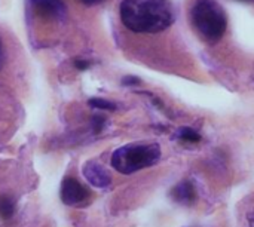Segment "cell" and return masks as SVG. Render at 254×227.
<instances>
[{"label":"cell","mask_w":254,"mask_h":227,"mask_svg":"<svg viewBox=\"0 0 254 227\" xmlns=\"http://www.w3.org/2000/svg\"><path fill=\"white\" fill-rule=\"evenodd\" d=\"M176 12L171 0H122L119 21L134 34H155L174 24Z\"/></svg>","instance_id":"6da1fadb"},{"label":"cell","mask_w":254,"mask_h":227,"mask_svg":"<svg viewBox=\"0 0 254 227\" xmlns=\"http://www.w3.org/2000/svg\"><path fill=\"white\" fill-rule=\"evenodd\" d=\"M28 76L24 48L15 34L0 24V82L10 88H24Z\"/></svg>","instance_id":"7a4b0ae2"},{"label":"cell","mask_w":254,"mask_h":227,"mask_svg":"<svg viewBox=\"0 0 254 227\" xmlns=\"http://www.w3.org/2000/svg\"><path fill=\"white\" fill-rule=\"evenodd\" d=\"M189 18L196 33L208 43L219 42L228 30V15L216 0H195Z\"/></svg>","instance_id":"3957f363"},{"label":"cell","mask_w":254,"mask_h":227,"mask_svg":"<svg viewBox=\"0 0 254 227\" xmlns=\"http://www.w3.org/2000/svg\"><path fill=\"white\" fill-rule=\"evenodd\" d=\"M161 159V147L156 143H137L122 146L112 155V167L121 174L129 175L153 167Z\"/></svg>","instance_id":"277c9868"},{"label":"cell","mask_w":254,"mask_h":227,"mask_svg":"<svg viewBox=\"0 0 254 227\" xmlns=\"http://www.w3.org/2000/svg\"><path fill=\"white\" fill-rule=\"evenodd\" d=\"M30 16L36 25H52L61 27L68 16L67 3L64 0H28Z\"/></svg>","instance_id":"5b68a950"},{"label":"cell","mask_w":254,"mask_h":227,"mask_svg":"<svg viewBox=\"0 0 254 227\" xmlns=\"http://www.w3.org/2000/svg\"><path fill=\"white\" fill-rule=\"evenodd\" d=\"M19 112L21 106L13 91H10V86L0 82V129H4L3 126H12Z\"/></svg>","instance_id":"8992f818"},{"label":"cell","mask_w":254,"mask_h":227,"mask_svg":"<svg viewBox=\"0 0 254 227\" xmlns=\"http://www.w3.org/2000/svg\"><path fill=\"white\" fill-rule=\"evenodd\" d=\"M60 196H61V201L65 205L76 207V205H82V204H85L88 201L89 190L85 186H82L76 178L67 177V178L63 180Z\"/></svg>","instance_id":"52a82bcc"},{"label":"cell","mask_w":254,"mask_h":227,"mask_svg":"<svg viewBox=\"0 0 254 227\" xmlns=\"http://www.w3.org/2000/svg\"><path fill=\"white\" fill-rule=\"evenodd\" d=\"M83 177L86 181L98 189H106L112 184V175L110 172L97 161H88L82 168Z\"/></svg>","instance_id":"ba28073f"},{"label":"cell","mask_w":254,"mask_h":227,"mask_svg":"<svg viewBox=\"0 0 254 227\" xmlns=\"http://www.w3.org/2000/svg\"><path fill=\"white\" fill-rule=\"evenodd\" d=\"M173 198L179 202V204H183V205H190L195 202V198H196V193H195V187L192 183L189 181H182L179 183L173 192H171Z\"/></svg>","instance_id":"9c48e42d"},{"label":"cell","mask_w":254,"mask_h":227,"mask_svg":"<svg viewBox=\"0 0 254 227\" xmlns=\"http://www.w3.org/2000/svg\"><path fill=\"white\" fill-rule=\"evenodd\" d=\"M15 213V204L9 198H0V217L10 219Z\"/></svg>","instance_id":"30bf717a"},{"label":"cell","mask_w":254,"mask_h":227,"mask_svg":"<svg viewBox=\"0 0 254 227\" xmlns=\"http://www.w3.org/2000/svg\"><path fill=\"white\" fill-rule=\"evenodd\" d=\"M89 106L97 109V110H106V112H115L116 110V104L109 101V100H104V98H91Z\"/></svg>","instance_id":"8fae6325"},{"label":"cell","mask_w":254,"mask_h":227,"mask_svg":"<svg viewBox=\"0 0 254 227\" xmlns=\"http://www.w3.org/2000/svg\"><path fill=\"white\" fill-rule=\"evenodd\" d=\"M177 135H179V138L186 140V141H190V143H198V141L201 140V135H199L195 129L188 128V126L180 128L179 132H177Z\"/></svg>","instance_id":"7c38bea8"},{"label":"cell","mask_w":254,"mask_h":227,"mask_svg":"<svg viewBox=\"0 0 254 227\" xmlns=\"http://www.w3.org/2000/svg\"><path fill=\"white\" fill-rule=\"evenodd\" d=\"M92 122H94V131H95V132H100V131L103 129V126H104V117L95 116Z\"/></svg>","instance_id":"4fadbf2b"},{"label":"cell","mask_w":254,"mask_h":227,"mask_svg":"<svg viewBox=\"0 0 254 227\" xmlns=\"http://www.w3.org/2000/svg\"><path fill=\"white\" fill-rule=\"evenodd\" d=\"M79 4H82V6H86V7H92V6H97V4H100V3H103L104 0H76Z\"/></svg>","instance_id":"5bb4252c"},{"label":"cell","mask_w":254,"mask_h":227,"mask_svg":"<svg viewBox=\"0 0 254 227\" xmlns=\"http://www.w3.org/2000/svg\"><path fill=\"white\" fill-rule=\"evenodd\" d=\"M122 83H124V85H138L140 80L135 79V77H125V79L122 80Z\"/></svg>","instance_id":"9a60e30c"},{"label":"cell","mask_w":254,"mask_h":227,"mask_svg":"<svg viewBox=\"0 0 254 227\" xmlns=\"http://www.w3.org/2000/svg\"><path fill=\"white\" fill-rule=\"evenodd\" d=\"M88 65H89V64H88L86 61H80V59H79V61H76V67H77V68L85 70V68H88Z\"/></svg>","instance_id":"2e32d148"},{"label":"cell","mask_w":254,"mask_h":227,"mask_svg":"<svg viewBox=\"0 0 254 227\" xmlns=\"http://www.w3.org/2000/svg\"><path fill=\"white\" fill-rule=\"evenodd\" d=\"M247 219H249V223H250V227H254V208H253V210H250V213H249Z\"/></svg>","instance_id":"e0dca14e"},{"label":"cell","mask_w":254,"mask_h":227,"mask_svg":"<svg viewBox=\"0 0 254 227\" xmlns=\"http://www.w3.org/2000/svg\"><path fill=\"white\" fill-rule=\"evenodd\" d=\"M241 1H249V3H254V0H241Z\"/></svg>","instance_id":"ac0fdd59"}]
</instances>
